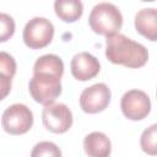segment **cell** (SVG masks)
Masks as SVG:
<instances>
[{
	"instance_id": "obj_1",
	"label": "cell",
	"mask_w": 157,
	"mask_h": 157,
	"mask_svg": "<svg viewBox=\"0 0 157 157\" xmlns=\"http://www.w3.org/2000/svg\"><path fill=\"white\" fill-rule=\"evenodd\" d=\"M64 63L55 54L39 56L33 66V76L29 80L28 90L32 98L45 105L53 104L61 93V77Z\"/></svg>"
},
{
	"instance_id": "obj_2",
	"label": "cell",
	"mask_w": 157,
	"mask_h": 157,
	"mask_svg": "<svg viewBox=\"0 0 157 157\" xmlns=\"http://www.w3.org/2000/svg\"><path fill=\"white\" fill-rule=\"evenodd\" d=\"M105 56L113 64L137 69L147 63L148 52L141 43L117 33L105 39Z\"/></svg>"
},
{
	"instance_id": "obj_3",
	"label": "cell",
	"mask_w": 157,
	"mask_h": 157,
	"mask_svg": "<svg viewBox=\"0 0 157 157\" xmlns=\"http://www.w3.org/2000/svg\"><path fill=\"white\" fill-rule=\"evenodd\" d=\"M88 23L94 33L109 37L119 33L123 26V15L114 4L99 2L91 10Z\"/></svg>"
},
{
	"instance_id": "obj_4",
	"label": "cell",
	"mask_w": 157,
	"mask_h": 157,
	"mask_svg": "<svg viewBox=\"0 0 157 157\" xmlns=\"http://www.w3.org/2000/svg\"><path fill=\"white\" fill-rule=\"evenodd\" d=\"M1 125L4 130L11 135H22L32 128L33 113L22 103L11 104L2 113Z\"/></svg>"
},
{
	"instance_id": "obj_5",
	"label": "cell",
	"mask_w": 157,
	"mask_h": 157,
	"mask_svg": "<svg viewBox=\"0 0 157 157\" xmlns=\"http://www.w3.org/2000/svg\"><path fill=\"white\" fill-rule=\"evenodd\" d=\"M54 37V26L45 17H33L29 20L22 33L25 44L31 49L47 47Z\"/></svg>"
},
{
	"instance_id": "obj_6",
	"label": "cell",
	"mask_w": 157,
	"mask_h": 157,
	"mask_svg": "<svg viewBox=\"0 0 157 157\" xmlns=\"http://www.w3.org/2000/svg\"><path fill=\"white\" fill-rule=\"evenodd\" d=\"M43 125L54 134H64L72 125V113L64 103L45 105L42 112Z\"/></svg>"
},
{
	"instance_id": "obj_7",
	"label": "cell",
	"mask_w": 157,
	"mask_h": 157,
	"mask_svg": "<svg viewBox=\"0 0 157 157\" xmlns=\"http://www.w3.org/2000/svg\"><path fill=\"white\" fill-rule=\"evenodd\" d=\"M112 98L109 87L101 82L85 88L80 94V107L85 113L96 114L103 112Z\"/></svg>"
},
{
	"instance_id": "obj_8",
	"label": "cell",
	"mask_w": 157,
	"mask_h": 157,
	"mask_svg": "<svg viewBox=\"0 0 157 157\" xmlns=\"http://www.w3.org/2000/svg\"><path fill=\"white\" fill-rule=\"evenodd\" d=\"M123 114L130 120H142L151 110L150 97L141 90H130L125 92L120 101Z\"/></svg>"
},
{
	"instance_id": "obj_9",
	"label": "cell",
	"mask_w": 157,
	"mask_h": 157,
	"mask_svg": "<svg viewBox=\"0 0 157 157\" xmlns=\"http://www.w3.org/2000/svg\"><path fill=\"white\" fill-rule=\"evenodd\" d=\"M71 75L78 81H88L96 77L101 70L98 59L88 52H81L74 55L70 63Z\"/></svg>"
},
{
	"instance_id": "obj_10",
	"label": "cell",
	"mask_w": 157,
	"mask_h": 157,
	"mask_svg": "<svg viewBox=\"0 0 157 157\" xmlns=\"http://www.w3.org/2000/svg\"><path fill=\"white\" fill-rule=\"evenodd\" d=\"M83 150L88 157H109L112 144L105 134L92 131L83 139Z\"/></svg>"
},
{
	"instance_id": "obj_11",
	"label": "cell",
	"mask_w": 157,
	"mask_h": 157,
	"mask_svg": "<svg viewBox=\"0 0 157 157\" xmlns=\"http://www.w3.org/2000/svg\"><path fill=\"white\" fill-rule=\"evenodd\" d=\"M136 31L148 40H157V9L147 7L135 15Z\"/></svg>"
},
{
	"instance_id": "obj_12",
	"label": "cell",
	"mask_w": 157,
	"mask_h": 157,
	"mask_svg": "<svg viewBox=\"0 0 157 157\" xmlns=\"http://www.w3.org/2000/svg\"><path fill=\"white\" fill-rule=\"evenodd\" d=\"M16 74V61L12 55L6 52L0 53V88L1 99H4L11 90V82Z\"/></svg>"
},
{
	"instance_id": "obj_13",
	"label": "cell",
	"mask_w": 157,
	"mask_h": 157,
	"mask_svg": "<svg viewBox=\"0 0 157 157\" xmlns=\"http://www.w3.org/2000/svg\"><path fill=\"white\" fill-rule=\"evenodd\" d=\"M54 10L56 16L64 22H75L82 16L83 5L80 0H56Z\"/></svg>"
},
{
	"instance_id": "obj_14",
	"label": "cell",
	"mask_w": 157,
	"mask_h": 157,
	"mask_svg": "<svg viewBox=\"0 0 157 157\" xmlns=\"http://www.w3.org/2000/svg\"><path fill=\"white\" fill-rule=\"evenodd\" d=\"M141 150L148 156H157V124L145 129L140 137Z\"/></svg>"
},
{
	"instance_id": "obj_15",
	"label": "cell",
	"mask_w": 157,
	"mask_h": 157,
	"mask_svg": "<svg viewBox=\"0 0 157 157\" xmlns=\"http://www.w3.org/2000/svg\"><path fill=\"white\" fill-rule=\"evenodd\" d=\"M31 157H63L61 150L52 141H40L34 145Z\"/></svg>"
},
{
	"instance_id": "obj_16",
	"label": "cell",
	"mask_w": 157,
	"mask_h": 157,
	"mask_svg": "<svg viewBox=\"0 0 157 157\" xmlns=\"http://www.w3.org/2000/svg\"><path fill=\"white\" fill-rule=\"evenodd\" d=\"M15 32V21L7 13H0V42H6Z\"/></svg>"
},
{
	"instance_id": "obj_17",
	"label": "cell",
	"mask_w": 157,
	"mask_h": 157,
	"mask_svg": "<svg viewBox=\"0 0 157 157\" xmlns=\"http://www.w3.org/2000/svg\"><path fill=\"white\" fill-rule=\"evenodd\" d=\"M156 96H157V93H156Z\"/></svg>"
}]
</instances>
